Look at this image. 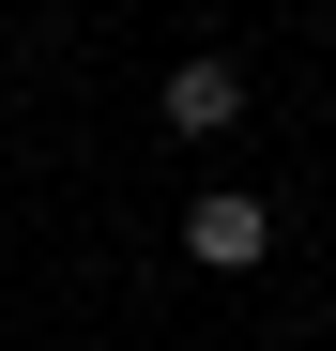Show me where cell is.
<instances>
[{
  "mask_svg": "<svg viewBox=\"0 0 336 351\" xmlns=\"http://www.w3.org/2000/svg\"><path fill=\"white\" fill-rule=\"evenodd\" d=\"M245 123V77L230 62H168V138H230Z\"/></svg>",
  "mask_w": 336,
  "mask_h": 351,
  "instance_id": "7a4b0ae2",
  "label": "cell"
},
{
  "mask_svg": "<svg viewBox=\"0 0 336 351\" xmlns=\"http://www.w3.org/2000/svg\"><path fill=\"white\" fill-rule=\"evenodd\" d=\"M184 245H199V275H260V260H275V199H245V184H199Z\"/></svg>",
  "mask_w": 336,
  "mask_h": 351,
  "instance_id": "6da1fadb",
  "label": "cell"
}]
</instances>
